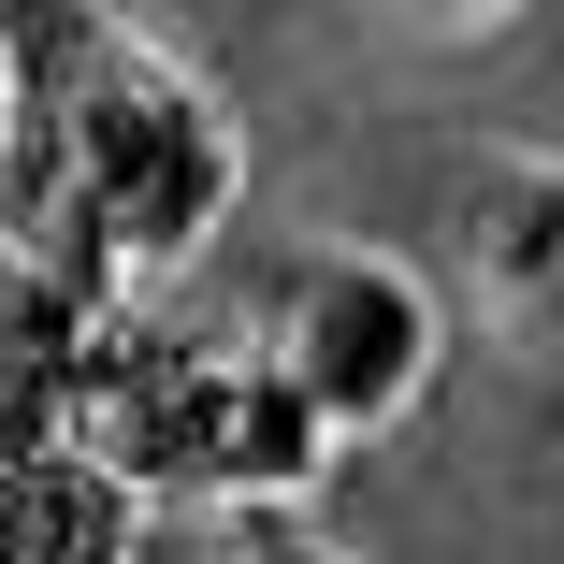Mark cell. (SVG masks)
<instances>
[{
  "label": "cell",
  "mask_w": 564,
  "mask_h": 564,
  "mask_svg": "<svg viewBox=\"0 0 564 564\" xmlns=\"http://www.w3.org/2000/svg\"><path fill=\"white\" fill-rule=\"evenodd\" d=\"M203 362L217 348H174V333H145V318H101L73 391H58V448L101 464L131 507L188 492V464H203Z\"/></svg>",
  "instance_id": "obj_3"
},
{
  "label": "cell",
  "mask_w": 564,
  "mask_h": 564,
  "mask_svg": "<svg viewBox=\"0 0 564 564\" xmlns=\"http://www.w3.org/2000/svg\"><path fill=\"white\" fill-rule=\"evenodd\" d=\"M58 362H30V348H0V464H30V448H58Z\"/></svg>",
  "instance_id": "obj_7"
},
{
  "label": "cell",
  "mask_w": 564,
  "mask_h": 564,
  "mask_svg": "<svg viewBox=\"0 0 564 564\" xmlns=\"http://www.w3.org/2000/svg\"><path fill=\"white\" fill-rule=\"evenodd\" d=\"M232 117L174 73V58H73L30 131H15V188H44L58 217H87L117 275H174L217 217H232Z\"/></svg>",
  "instance_id": "obj_1"
},
{
  "label": "cell",
  "mask_w": 564,
  "mask_h": 564,
  "mask_svg": "<svg viewBox=\"0 0 564 564\" xmlns=\"http://www.w3.org/2000/svg\"><path fill=\"white\" fill-rule=\"evenodd\" d=\"M101 318H131V275L101 261L87 217H58L44 188L0 174V348H30V362H87V333Z\"/></svg>",
  "instance_id": "obj_4"
},
{
  "label": "cell",
  "mask_w": 564,
  "mask_h": 564,
  "mask_svg": "<svg viewBox=\"0 0 564 564\" xmlns=\"http://www.w3.org/2000/svg\"><path fill=\"white\" fill-rule=\"evenodd\" d=\"M275 564H333V550H275Z\"/></svg>",
  "instance_id": "obj_10"
},
{
  "label": "cell",
  "mask_w": 564,
  "mask_h": 564,
  "mask_svg": "<svg viewBox=\"0 0 564 564\" xmlns=\"http://www.w3.org/2000/svg\"><path fill=\"white\" fill-rule=\"evenodd\" d=\"M15 131H30V87H15V58H0V174H15Z\"/></svg>",
  "instance_id": "obj_8"
},
{
  "label": "cell",
  "mask_w": 564,
  "mask_h": 564,
  "mask_svg": "<svg viewBox=\"0 0 564 564\" xmlns=\"http://www.w3.org/2000/svg\"><path fill=\"white\" fill-rule=\"evenodd\" d=\"M434 15H507V0H434Z\"/></svg>",
  "instance_id": "obj_9"
},
{
  "label": "cell",
  "mask_w": 564,
  "mask_h": 564,
  "mask_svg": "<svg viewBox=\"0 0 564 564\" xmlns=\"http://www.w3.org/2000/svg\"><path fill=\"white\" fill-rule=\"evenodd\" d=\"M247 348L290 377V405L333 448H348V434H377V420H405L434 391V290L405 261H377V247H318V261H290V290L261 304Z\"/></svg>",
  "instance_id": "obj_2"
},
{
  "label": "cell",
  "mask_w": 564,
  "mask_h": 564,
  "mask_svg": "<svg viewBox=\"0 0 564 564\" xmlns=\"http://www.w3.org/2000/svg\"><path fill=\"white\" fill-rule=\"evenodd\" d=\"M333 464V434L290 405V377L261 348H217L203 362V464H188V507H275Z\"/></svg>",
  "instance_id": "obj_5"
},
{
  "label": "cell",
  "mask_w": 564,
  "mask_h": 564,
  "mask_svg": "<svg viewBox=\"0 0 564 564\" xmlns=\"http://www.w3.org/2000/svg\"><path fill=\"white\" fill-rule=\"evenodd\" d=\"M131 492L73 464V448H30V464H0V564H131Z\"/></svg>",
  "instance_id": "obj_6"
}]
</instances>
